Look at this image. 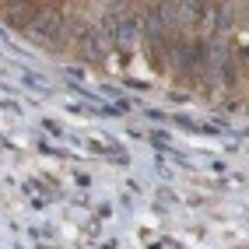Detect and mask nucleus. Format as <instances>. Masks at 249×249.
<instances>
[{
	"instance_id": "obj_1",
	"label": "nucleus",
	"mask_w": 249,
	"mask_h": 249,
	"mask_svg": "<svg viewBox=\"0 0 249 249\" xmlns=\"http://www.w3.org/2000/svg\"><path fill=\"white\" fill-rule=\"evenodd\" d=\"M25 32L36 42H60V36H63V14L60 11H36V18L28 21Z\"/></svg>"
},
{
	"instance_id": "obj_2",
	"label": "nucleus",
	"mask_w": 249,
	"mask_h": 249,
	"mask_svg": "<svg viewBox=\"0 0 249 249\" xmlns=\"http://www.w3.org/2000/svg\"><path fill=\"white\" fill-rule=\"evenodd\" d=\"M36 0H7L4 4V21L14 28H28V21L36 18Z\"/></svg>"
},
{
	"instance_id": "obj_3",
	"label": "nucleus",
	"mask_w": 249,
	"mask_h": 249,
	"mask_svg": "<svg viewBox=\"0 0 249 249\" xmlns=\"http://www.w3.org/2000/svg\"><path fill=\"white\" fill-rule=\"evenodd\" d=\"M196 60H200V49H196V42H179L176 49V63L182 71H196Z\"/></svg>"
},
{
	"instance_id": "obj_4",
	"label": "nucleus",
	"mask_w": 249,
	"mask_h": 249,
	"mask_svg": "<svg viewBox=\"0 0 249 249\" xmlns=\"http://www.w3.org/2000/svg\"><path fill=\"white\" fill-rule=\"evenodd\" d=\"M4 4H7V0H0V7H4Z\"/></svg>"
}]
</instances>
